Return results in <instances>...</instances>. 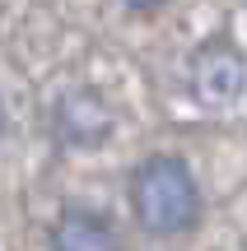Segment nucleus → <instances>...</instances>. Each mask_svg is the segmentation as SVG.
<instances>
[{
  "label": "nucleus",
  "mask_w": 247,
  "mask_h": 251,
  "mask_svg": "<svg viewBox=\"0 0 247 251\" xmlns=\"http://www.w3.org/2000/svg\"><path fill=\"white\" fill-rule=\"evenodd\" d=\"M131 209H136L140 228L159 237H173L182 228L196 224V209H201V196H196V177L177 153H154L145 158L136 172H131Z\"/></svg>",
  "instance_id": "obj_1"
},
{
  "label": "nucleus",
  "mask_w": 247,
  "mask_h": 251,
  "mask_svg": "<svg viewBox=\"0 0 247 251\" xmlns=\"http://www.w3.org/2000/svg\"><path fill=\"white\" fill-rule=\"evenodd\" d=\"M192 89L205 107H229L233 98L247 89V61L233 42L215 37L192 56Z\"/></svg>",
  "instance_id": "obj_2"
},
{
  "label": "nucleus",
  "mask_w": 247,
  "mask_h": 251,
  "mask_svg": "<svg viewBox=\"0 0 247 251\" xmlns=\"http://www.w3.org/2000/svg\"><path fill=\"white\" fill-rule=\"evenodd\" d=\"M56 135L65 144H103L112 135V107L93 89H70L56 102Z\"/></svg>",
  "instance_id": "obj_3"
},
{
  "label": "nucleus",
  "mask_w": 247,
  "mask_h": 251,
  "mask_svg": "<svg viewBox=\"0 0 247 251\" xmlns=\"http://www.w3.org/2000/svg\"><path fill=\"white\" fill-rule=\"evenodd\" d=\"M52 251H121V247L108 219L89 214V209H65L52 228Z\"/></svg>",
  "instance_id": "obj_4"
},
{
  "label": "nucleus",
  "mask_w": 247,
  "mask_h": 251,
  "mask_svg": "<svg viewBox=\"0 0 247 251\" xmlns=\"http://www.w3.org/2000/svg\"><path fill=\"white\" fill-rule=\"evenodd\" d=\"M126 5H131V9H154L159 0H126Z\"/></svg>",
  "instance_id": "obj_5"
},
{
  "label": "nucleus",
  "mask_w": 247,
  "mask_h": 251,
  "mask_svg": "<svg viewBox=\"0 0 247 251\" xmlns=\"http://www.w3.org/2000/svg\"><path fill=\"white\" fill-rule=\"evenodd\" d=\"M0 130H5V112H0Z\"/></svg>",
  "instance_id": "obj_6"
}]
</instances>
